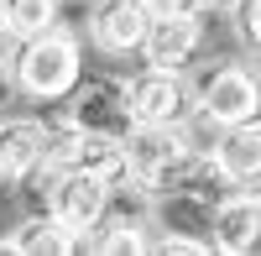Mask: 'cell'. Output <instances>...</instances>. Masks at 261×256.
I'll return each mask as SVG.
<instances>
[{
	"label": "cell",
	"mask_w": 261,
	"mask_h": 256,
	"mask_svg": "<svg viewBox=\"0 0 261 256\" xmlns=\"http://www.w3.org/2000/svg\"><path fill=\"white\" fill-rule=\"evenodd\" d=\"M11 79H16V94L42 99V105H58L79 89L84 79V47L68 27H47L27 37L11 58Z\"/></svg>",
	"instance_id": "cell-2"
},
{
	"label": "cell",
	"mask_w": 261,
	"mask_h": 256,
	"mask_svg": "<svg viewBox=\"0 0 261 256\" xmlns=\"http://www.w3.org/2000/svg\"><path fill=\"white\" fill-rule=\"evenodd\" d=\"M16 89V79H11V58L0 53V105H6V94Z\"/></svg>",
	"instance_id": "cell-20"
},
{
	"label": "cell",
	"mask_w": 261,
	"mask_h": 256,
	"mask_svg": "<svg viewBox=\"0 0 261 256\" xmlns=\"http://www.w3.org/2000/svg\"><path fill=\"white\" fill-rule=\"evenodd\" d=\"M151 215H115V204H110V215H105L94 225V236H84L79 251H99V256H141L151 246Z\"/></svg>",
	"instance_id": "cell-14"
},
{
	"label": "cell",
	"mask_w": 261,
	"mask_h": 256,
	"mask_svg": "<svg viewBox=\"0 0 261 256\" xmlns=\"http://www.w3.org/2000/svg\"><path fill=\"white\" fill-rule=\"evenodd\" d=\"M6 42H11V32H6V16H0V53H6Z\"/></svg>",
	"instance_id": "cell-21"
},
{
	"label": "cell",
	"mask_w": 261,
	"mask_h": 256,
	"mask_svg": "<svg viewBox=\"0 0 261 256\" xmlns=\"http://www.w3.org/2000/svg\"><path fill=\"white\" fill-rule=\"evenodd\" d=\"M204 47V11L193 16H151V32L141 42V58L151 68H188Z\"/></svg>",
	"instance_id": "cell-12"
},
{
	"label": "cell",
	"mask_w": 261,
	"mask_h": 256,
	"mask_svg": "<svg viewBox=\"0 0 261 256\" xmlns=\"http://www.w3.org/2000/svg\"><path fill=\"white\" fill-rule=\"evenodd\" d=\"M58 6H63V0H0V16H6L11 42H27L37 32L58 27Z\"/></svg>",
	"instance_id": "cell-16"
},
{
	"label": "cell",
	"mask_w": 261,
	"mask_h": 256,
	"mask_svg": "<svg viewBox=\"0 0 261 256\" xmlns=\"http://www.w3.org/2000/svg\"><path fill=\"white\" fill-rule=\"evenodd\" d=\"M125 162H130V188H141L146 199L172 194V188H199V194H209V183H220V173L209 167V157L193 152L183 120L178 125H146V120H136L130 136H125Z\"/></svg>",
	"instance_id": "cell-1"
},
{
	"label": "cell",
	"mask_w": 261,
	"mask_h": 256,
	"mask_svg": "<svg viewBox=\"0 0 261 256\" xmlns=\"http://www.w3.org/2000/svg\"><path fill=\"white\" fill-rule=\"evenodd\" d=\"M146 251H157V256H209L214 241L209 236H193V230H162V236H151Z\"/></svg>",
	"instance_id": "cell-17"
},
{
	"label": "cell",
	"mask_w": 261,
	"mask_h": 256,
	"mask_svg": "<svg viewBox=\"0 0 261 256\" xmlns=\"http://www.w3.org/2000/svg\"><path fill=\"white\" fill-rule=\"evenodd\" d=\"M151 16H193V11H204V0H146Z\"/></svg>",
	"instance_id": "cell-19"
},
{
	"label": "cell",
	"mask_w": 261,
	"mask_h": 256,
	"mask_svg": "<svg viewBox=\"0 0 261 256\" xmlns=\"http://www.w3.org/2000/svg\"><path fill=\"white\" fill-rule=\"evenodd\" d=\"M151 225H157V230H193V236H209V225H214V194H199V188L157 194V199H151Z\"/></svg>",
	"instance_id": "cell-13"
},
{
	"label": "cell",
	"mask_w": 261,
	"mask_h": 256,
	"mask_svg": "<svg viewBox=\"0 0 261 256\" xmlns=\"http://www.w3.org/2000/svg\"><path fill=\"white\" fill-rule=\"evenodd\" d=\"M188 84H193V105L220 125H241L261 115V73L246 68V63L220 58L209 68H199V79H188Z\"/></svg>",
	"instance_id": "cell-4"
},
{
	"label": "cell",
	"mask_w": 261,
	"mask_h": 256,
	"mask_svg": "<svg viewBox=\"0 0 261 256\" xmlns=\"http://www.w3.org/2000/svg\"><path fill=\"white\" fill-rule=\"evenodd\" d=\"M256 73H261V58H256Z\"/></svg>",
	"instance_id": "cell-23"
},
{
	"label": "cell",
	"mask_w": 261,
	"mask_h": 256,
	"mask_svg": "<svg viewBox=\"0 0 261 256\" xmlns=\"http://www.w3.org/2000/svg\"><path fill=\"white\" fill-rule=\"evenodd\" d=\"M6 251H16V256H63V251H79V236L63 230L47 209H42V215H27L6 236Z\"/></svg>",
	"instance_id": "cell-15"
},
{
	"label": "cell",
	"mask_w": 261,
	"mask_h": 256,
	"mask_svg": "<svg viewBox=\"0 0 261 256\" xmlns=\"http://www.w3.org/2000/svg\"><path fill=\"white\" fill-rule=\"evenodd\" d=\"M209 241L220 256H251L261 246V194L251 188H235V194L214 199V225Z\"/></svg>",
	"instance_id": "cell-11"
},
{
	"label": "cell",
	"mask_w": 261,
	"mask_h": 256,
	"mask_svg": "<svg viewBox=\"0 0 261 256\" xmlns=\"http://www.w3.org/2000/svg\"><path fill=\"white\" fill-rule=\"evenodd\" d=\"M42 157H47L42 120H0V188L42 183Z\"/></svg>",
	"instance_id": "cell-10"
},
{
	"label": "cell",
	"mask_w": 261,
	"mask_h": 256,
	"mask_svg": "<svg viewBox=\"0 0 261 256\" xmlns=\"http://www.w3.org/2000/svg\"><path fill=\"white\" fill-rule=\"evenodd\" d=\"M220 6H235V0H204V11H220Z\"/></svg>",
	"instance_id": "cell-22"
},
{
	"label": "cell",
	"mask_w": 261,
	"mask_h": 256,
	"mask_svg": "<svg viewBox=\"0 0 261 256\" xmlns=\"http://www.w3.org/2000/svg\"><path fill=\"white\" fill-rule=\"evenodd\" d=\"M125 99H130V115L146 120V125H178L193 110V84L183 79V68H146L125 79Z\"/></svg>",
	"instance_id": "cell-6"
},
{
	"label": "cell",
	"mask_w": 261,
	"mask_h": 256,
	"mask_svg": "<svg viewBox=\"0 0 261 256\" xmlns=\"http://www.w3.org/2000/svg\"><path fill=\"white\" fill-rule=\"evenodd\" d=\"M235 32L261 53V0H235Z\"/></svg>",
	"instance_id": "cell-18"
},
{
	"label": "cell",
	"mask_w": 261,
	"mask_h": 256,
	"mask_svg": "<svg viewBox=\"0 0 261 256\" xmlns=\"http://www.w3.org/2000/svg\"><path fill=\"white\" fill-rule=\"evenodd\" d=\"M209 167L220 173L225 188H256L261 183V115L225 125L209 146Z\"/></svg>",
	"instance_id": "cell-9"
},
{
	"label": "cell",
	"mask_w": 261,
	"mask_h": 256,
	"mask_svg": "<svg viewBox=\"0 0 261 256\" xmlns=\"http://www.w3.org/2000/svg\"><path fill=\"white\" fill-rule=\"evenodd\" d=\"M42 194H47V215L84 241L105 215H110L115 183H105L94 173H53V178H42Z\"/></svg>",
	"instance_id": "cell-5"
},
{
	"label": "cell",
	"mask_w": 261,
	"mask_h": 256,
	"mask_svg": "<svg viewBox=\"0 0 261 256\" xmlns=\"http://www.w3.org/2000/svg\"><path fill=\"white\" fill-rule=\"evenodd\" d=\"M68 120L84 125V131L125 141L130 125H136L130 99H125V79H79V89L68 94Z\"/></svg>",
	"instance_id": "cell-7"
},
{
	"label": "cell",
	"mask_w": 261,
	"mask_h": 256,
	"mask_svg": "<svg viewBox=\"0 0 261 256\" xmlns=\"http://www.w3.org/2000/svg\"><path fill=\"white\" fill-rule=\"evenodd\" d=\"M53 173H94V178H105V183H115V194H125V188H130L125 141L99 136V131H84V125H73V120L47 125L42 178H53Z\"/></svg>",
	"instance_id": "cell-3"
},
{
	"label": "cell",
	"mask_w": 261,
	"mask_h": 256,
	"mask_svg": "<svg viewBox=\"0 0 261 256\" xmlns=\"http://www.w3.org/2000/svg\"><path fill=\"white\" fill-rule=\"evenodd\" d=\"M256 194H261V183H256Z\"/></svg>",
	"instance_id": "cell-24"
},
{
	"label": "cell",
	"mask_w": 261,
	"mask_h": 256,
	"mask_svg": "<svg viewBox=\"0 0 261 256\" xmlns=\"http://www.w3.org/2000/svg\"><path fill=\"white\" fill-rule=\"evenodd\" d=\"M146 32H151V6H146V0H94V11H89V42L105 58L141 53Z\"/></svg>",
	"instance_id": "cell-8"
}]
</instances>
